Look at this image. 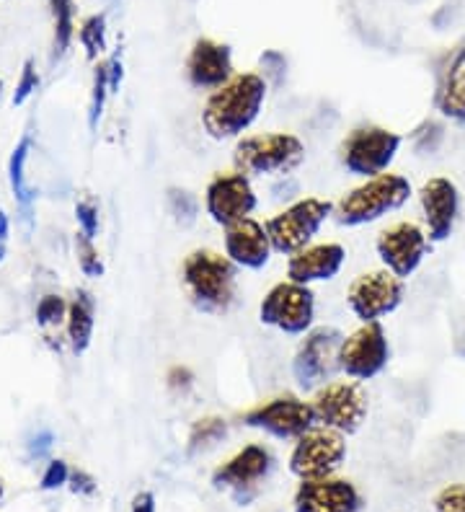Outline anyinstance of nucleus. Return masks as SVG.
I'll return each mask as SVG.
<instances>
[{
    "label": "nucleus",
    "mask_w": 465,
    "mask_h": 512,
    "mask_svg": "<svg viewBox=\"0 0 465 512\" xmlns=\"http://www.w3.org/2000/svg\"><path fill=\"white\" fill-rule=\"evenodd\" d=\"M269 83L259 73H236L225 86L215 88L202 107V127L212 140H241L259 119L267 101Z\"/></svg>",
    "instance_id": "obj_1"
},
{
    "label": "nucleus",
    "mask_w": 465,
    "mask_h": 512,
    "mask_svg": "<svg viewBox=\"0 0 465 512\" xmlns=\"http://www.w3.org/2000/svg\"><path fill=\"white\" fill-rule=\"evenodd\" d=\"M181 285L197 311L223 316L236 303L238 267L220 251L194 249L181 262Z\"/></svg>",
    "instance_id": "obj_2"
},
{
    "label": "nucleus",
    "mask_w": 465,
    "mask_h": 512,
    "mask_svg": "<svg viewBox=\"0 0 465 512\" xmlns=\"http://www.w3.org/2000/svg\"><path fill=\"white\" fill-rule=\"evenodd\" d=\"M411 194H414V187L406 176L385 171V174L365 179L347 194H341L334 205V218L347 228L378 223L385 215L401 210L411 200Z\"/></svg>",
    "instance_id": "obj_3"
},
{
    "label": "nucleus",
    "mask_w": 465,
    "mask_h": 512,
    "mask_svg": "<svg viewBox=\"0 0 465 512\" xmlns=\"http://www.w3.org/2000/svg\"><path fill=\"white\" fill-rule=\"evenodd\" d=\"M303 161L305 143L295 132L243 135L233 150V163L246 176H287Z\"/></svg>",
    "instance_id": "obj_4"
},
{
    "label": "nucleus",
    "mask_w": 465,
    "mask_h": 512,
    "mask_svg": "<svg viewBox=\"0 0 465 512\" xmlns=\"http://www.w3.org/2000/svg\"><path fill=\"white\" fill-rule=\"evenodd\" d=\"M403 148V135L380 125H360L349 132L339 145L341 166L352 176L372 179L391 171L393 161Z\"/></svg>",
    "instance_id": "obj_5"
},
{
    "label": "nucleus",
    "mask_w": 465,
    "mask_h": 512,
    "mask_svg": "<svg viewBox=\"0 0 465 512\" xmlns=\"http://www.w3.org/2000/svg\"><path fill=\"white\" fill-rule=\"evenodd\" d=\"M334 215V202L321 197H303L279 210L267 220V233L272 238L274 254L292 256L295 251L313 244V238L323 228V223Z\"/></svg>",
    "instance_id": "obj_6"
},
{
    "label": "nucleus",
    "mask_w": 465,
    "mask_h": 512,
    "mask_svg": "<svg viewBox=\"0 0 465 512\" xmlns=\"http://www.w3.org/2000/svg\"><path fill=\"white\" fill-rule=\"evenodd\" d=\"M259 321L287 337H303L316 326V293L300 282H277L261 298Z\"/></svg>",
    "instance_id": "obj_7"
},
{
    "label": "nucleus",
    "mask_w": 465,
    "mask_h": 512,
    "mask_svg": "<svg viewBox=\"0 0 465 512\" xmlns=\"http://www.w3.org/2000/svg\"><path fill=\"white\" fill-rule=\"evenodd\" d=\"M344 342L336 326H313L308 334H303L298 350L292 355V378L303 391H318L339 370V350Z\"/></svg>",
    "instance_id": "obj_8"
},
{
    "label": "nucleus",
    "mask_w": 465,
    "mask_h": 512,
    "mask_svg": "<svg viewBox=\"0 0 465 512\" xmlns=\"http://www.w3.org/2000/svg\"><path fill=\"white\" fill-rule=\"evenodd\" d=\"M316 412V425L329 427L341 435H354L365 425L370 412V396L360 381H329L310 399Z\"/></svg>",
    "instance_id": "obj_9"
},
{
    "label": "nucleus",
    "mask_w": 465,
    "mask_h": 512,
    "mask_svg": "<svg viewBox=\"0 0 465 512\" xmlns=\"http://www.w3.org/2000/svg\"><path fill=\"white\" fill-rule=\"evenodd\" d=\"M388 363H391V342L380 321L360 324L341 342L339 370L349 381H372L388 368Z\"/></svg>",
    "instance_id": "obj_10"
},
{
    "label": "nucleus",
    "mask_w": 465,
    "mask_h": 512,
    "mask_svg": "<svg viewBox=\"0 0 465 512\" xmlns=\"http://www.w3.org/2000/svg\"><path fill=\"white\" fill-rule=\"evenodd\" d=\"M243 425L267 432L279 440H298L316 427V412H313V404L300 396L279 394L251 406L243 414Z\"/></svg>",
    "instance_id": "obj_11"
},
{
    "label": "nucleus",
    "mask_w": 465,
    "mask_h": 512,
    "mask_svg": "<svg viewBox=\"0 0 465 512\" xmlns=\"http://www.w3.org/2000/svg\"><path fill=\"white\" fill-rule=\"evenodd\" d=\"M403 298H406V280L396 277L388 269L362 272L354 277L347 290V306L360 319V324L391 316L401 306Z\"/></svg>",
    "instance_id": "obj_12"
},
{
    "label": "nucleus",
    "mask_w": 465,
    "mask_h": 512,
    "mask_svg": "<svg viewBox=\"0 0 465 512\" xmlns=\"http://www.w3.org/2000/svg\"><path fill=\"white\" fill-rule=\"evenodd\" d=\"M347 458V440L344 435L329 427L316 425L308 430L303 438L295 440V448L290 453V471L300 481L326 479L339 471V466Z\"/></svg>",
    "instance_id": "obj_13"
},
{
    "label": "nucleus",
    "mask_w": 465,
    "mask_h": 512,
    "mask_svg": "<svg viewBox=\"0 0 465 512\" xmlns=\"http://www.w3.org/2000/svg\"><path fill=\"white\" fill-rule=\"evenodd\" d=\"M429 249H432V241H429L427 231L414 220H398L375 238V251H378L383 269L393 272L401 280H409L416 269L422 267Z\"/></svg>",
    "instance_id": "obj_14"
},
{
    "label": "nucleus",
    "mask_w": 465,
    "mask_h": 512,
    "mask_svg": "<svg viewBox=\"0 0 465 512\" xmlns=\"http://www.w3.org/2000/svg\"><path fill=\"white\" fill-rule=\"evenodd\" d=\"M256 207H259V197L251 184V176L243 171H220L207 182L205 210L212 223L228 228L238 220L251 218Z\"/></svg>",
    "instance_id": "obj_15"
},
{
    "label": "nucleus",
    "mask_w": 465,
    "mask_h": 512,
    "mask_svg": "<svg viewBox=\"0 0 465 512\" xmlns=\"http://www.w3.org/2000/svg\"><path fill=\"white\" fill-rule=\"evenodd\" d=\"M419 207H422L424 231L429 241L440 244L453 236L455 223L460 218L458 184L447 176H432L419 189Z\"/></svg>",
    "instance_id": "obj_16"
},
{
    "label": "nucleus",
    "mask_w": 465,
    "mask_h": 512,
    "mask_svg": "<svg viewBox=\"0 0 465 512\" xmlns=\"http://www.w3.org/2000/svg\"><path fill=\"white\" fill-rule=\"evenodd\" d=\"M223 246L230 262L236 264L238 269H251V272H259V269L267 267L274 254L267 225L259 223L256 218H246L228 225L223 233Z\"/></svg>",
    "instance_id": "obj_17"
},
{
    "label": "nucleus",
    "mask_w": 465,
    "mask_h": 512,
    "mask_svg": "<svg viewBox=\"0 0 465 512\" xmlns=\"http://www.w3.org/2000/svg\"><path fill=\"white\" fill-rule=\"evenodd\" d=\"M236 75L233 68V52L228 44H220L215 39H197L192 44V52L186 57V78L199 91H215L225 86Z\"/></svg>",
    "instance_id": "obj_18"
},
{
    "label": "nucleus",
    "mask_w": 465,
    "mask_h": 512,
    "mask_svg": "<svg viewBox=\"0 0 465 512\" xmlns=\"http://www.w3.org/2000/svg\"><path fill=\"white\" fill-rule=\"evenodd\" d=\"M295 512H357L362 497L352 481L326 476L303 481L295 492Z\"/></svg>",
    "instance_id": "obj_19"
},
{
    "label": "nucleus",
    "mask_w": 465,
    "mask_h": 512,
    "mask_svg": "<svg viewBox=\"0 0 465 512\" xmlns=\"http://www.w3.org/2000/svg\"><path fill=\"white\" fill-rule=\"evenodd\" d=\"M344 262H347V249L336 241L310 244L287 256V280L300 282V285L329 282L339 275Z\"/></svg>",
    "instance_id": "obj_20"
},
{
    "label": "nucleus",
    "mask_w": 465,
    "mask_h": 512,
    "mask_svg": "<svg viewBox=\"0 0 465 512\" xmlns=\"http://www.w3.org/2000/svg\"><path fill=\"white\" fill-rule=\"evenodd\" d=\"M274 466V458L264 445L251 443L246 448H241L233 458L217 466L212 481L217 487L233 489V492H243V489H254L259 481H264L269 476Z\"/></svg>",
    "instance_id": "obj_21"
},
{
    "label": "nucleus",
    "mask_w": 465,
    "mask_h": 512,
    "mask_svg": "<svg viewBox=\"0 0 465 512\" xmlns=\"http://www.w3.org/2000/svg\"><path fill=\"white\" fill-rule=\"evenodd\" d=\"M434 109L442 119L465 122V47H458L442 65L434 91Z\"/></svg>",
    "instance_id": "obj_22"
},
{
    "label": "nucleus",
    "mask_w": 465,
    "mask_h": 512,
    "mask_svg": "<svg viewBox=\"0 0 465 512\" xmlns=\"http://www.w3.org/2000/svg\"><path fill=\"white\" fill-rule=\"evenodd\" d=\"M68 337L75 352H83L93 337V298L81 290L68 308Z\"/></svg>",
    "instance_id": "obj_23"
},
{
    "label": "nucleus",
    "mask_w": 465,
    "mask_h": 512,
    "mask_svg": "<svg viewBox=\"0 0 465 512\" xmlns=\"http://www.w3.org/2000/svg\"><path fill=\"white\" fill-rule=\"evenodd\" d=\"M29 150H31V138L29 135H24L21 143L16 145V150L11 153V161H8V179H11V189L24 210H29L31 200H34V194H31L29 184H26V158H29Z\"/></svg>",
    "instance_id": "obj_24"
},
{
    "label": "nucleus",
    "mask_w": 465,
    "mask_h": 512,
    "mask_svg": "<svg viewBox=\"0 0 465 512\" xmlns=\"http://www.w3.org/2000/svg\"><path fill=\"white\" fill-rule=\"evenodd\" d=\"M228 435V422L223 417H202L192 425L189 432V450H205L220 443Z\"/></svg>",
    "instance_id": "obj_25"
},
{
    "label": "nucleus",
    "mask_w": 465,
    "mask_h": 512,
    "mask_svg": "<svg viewBox=\"0 0 465 512\" xmlns=\"http://www.w3.org/2000/svg\"><path fill=\"white\" fill-rule=\"evenodd\" d=\"M114 91L112 83V73H109V63L99 65V73H96V83H93V96H91V112H88V125L91 130H96L99 125L101 114H104V104L106 96Z\"/></svg>",
    "instance_id": "obj_26"
},
{
    "label": "nucleus",
    "mask_w": 465,
    "mask_h": 512,
    "mask_svg": "<svg viewBox=\"0 0 465 512\" xmlns=\"http://www.w3.org/2000/svg\"><path fill=\"white\" fill-rule=\"evenodd\" d=\"M50 6L55 13L57 50H65L73 34V0H50Z\"/></svg>",
    "instance_id": "obj_27"
},
{
    "label": "nucleus",
    "mask_w": 465,
    "mask_h": 512,
    "mask_svg": "<svg viewBox=\"0 0 465 512\" xmlns=\"http://www.w3.org/2000/svg\"><path fill=\"white\" fill-rule=\"evenodd\" d=\"M168 210L174 215L179 223H194L197 218V197L192 192H186V189H171L168 192Z\"/></svg>",
    "instance_id": "obj_28"
},
{
    "label": "nucleus",
    "mask_w": 465,
    "mask_h": 512,
    "mask_svg": "<svg viewBox=\"0 0 465 512\" xmlns=\"http://www.w3.org/2000/svg\"><path fill=\"white\" fill-rule=\"evenodd\" d=\"M442 138H445V127L440 122H434V119H427V122L416 127L414 135H411V143H414L419 153H434V150L440 148Z\"/></svg>",
    "instance_id": "obj_29"
},
{
    "label": "nucleus",
    "mask_w": 465,
    "mask_h": 512,
    "mask_svg": "<svg viewBox=\"0 0 465 512\" xmlns=\"http://www.w3.org/2000/svg\"><path fill=\"white\" fill-rule=\"evenodd\" d=\"M75 251H78V264H81L83 272L88 277H101L104 264H101V256L96 251V246H93V238L78 233V238H75Z\"/></svg>",
    "instance_id": "obj_30"
},
{
    "label": "nucleus",
    "mask_w": 465,
    "mask_h": 512,
    "mask_svg": "<svg viewBox=\"0 0 465 512\" xmlns=\"http://www.w3.org/2000/svg\"><path fill=\"white\" fill-rule=\"evenodd\" d=\"M68 308L70 306H65V300L60 295H44L37 306V321L42 326L60 324L62 319H68Z\"/></svg>",
    "instance_id": "obj_31"
},
{
    "label": "nucleus",
    "mask_w": 465,
    "mask_h": 512,
    "mask_svg": "<svg viewBox=\"0 0 465 512\" xmlns=\"http://www.w3.org/2000/svg\"><path fill=\"white\" fill-rule=\"evenodd\" d=\"M434 512H465V484H450L434 497Z\"/></svg>",
    "instance_id": "obj_32"
},
{
    "label": "nucleus",
    "mask_w": 465,
    "mask_h": 512,
    "mask_svg": "<svg viewBox=\"0 0 465 512\" xmlns=\"http://www.w3.org/2000/svg\"><path fill=\"white\" fill-rule=\"evenodd\" d=\"M81 42L91 57L104 52V19H99V16L88 19L81 29Z\"/></svg>",
    "instance_id": "obj_33"
},
{
    "label": "nucleus",
    "mask_w": 465,
    "mask_h": 512,
    "mask_svg": "<svg viewBox=\"0 0 465 512\" xmlns=\"http://www.w3.org/2000/svg\"><path fill=\"white\" fill-rule=\"evenodd\" d=\"M75 218H78L83 236L96 238V233H99V207L93 205L91 200L78 202V207H75Z\"/></svg>",
    "instance_id": "obj_34"
},
{
    "label": "nucleus",
    "mask_w": 465,
    "mask_h": 512,
    "mask_svg": "<svg viewBox=\"0 0 465 512\" xmlns=\"http://www.w3.org/2000/svg\"><path fill=\"white\" fill-rule=\"evenodd\" d=\"M37 86H39L37 70H34V65H31V63H26L24 73H21L19 86H16V96H13V104H24V101L29 99L34 91H37Z\"/></svg>",
    "instance_id": "obj_35"
},
{
    "label": "nucleus",
    "mask_w": 465,
    "mask_h": 512,
    "mask_svg": "<svg viewBox=\"0 0 465 512\" xmlns=\"http://www.w3.org/2000/svg\"><path fill=\"white\" fill-rule=\"evenodd\" d=\"M450 342H453V355L465 360V316L463 313H450Z\"/></svg>",
    "instance_id": "obj_36"
},
{
    "label": "nucleus",
    "mask_w": 465,
    "mask_h": 512,
    "mask_svg": "<svg viewBox=\"0 0 465 512\" xmlns=\"http://www.w3.org/2000/svg\"><path fill=\"white\" fill-rule=\"evenodd\" d=\"M166 383L171 391H189L194 383V373L186 365H174V368L168 370Z\"/></svg>",
    "instance_id": "obj_37"
},
{
    "label": "nucleus",
    "mask_w": 465,
    "mask_h": 512,
    "mask_svg": "<svg viewBox=\"0 0 465 512\" xmlns=\"http://www.w3.org/2000/svg\"><path fill=\"white\" fill-rule=\"evenodd\" d=\"M261 65H264V78L269 81H277L282 78V73H285L287 63H285V57L279 55V52H267V55L261 57Z\"/></svg>",
    "instance_id": "obj_38"
},
{
    "label": "nucleus",
    "mask_w": 465,
    "mask_h": 512,
    "mask_svg": "<svg viewBox=\"0 0 465 512\" xmlns=\"http://www.w3.org/2000/svg\"><path fill=\"white\" fill-rule=\"evenodd\" d=\"M68 481V466L62 461H52L50 469H47V474H44L42 479V487L44 489H52V487H60V484H65Z\"/></svg>",
    "instance_id": "obj_39"
},
{
    "label": "nucleus",
    "mask_w": 465,
    "mask_h": 512,
    "mask_svg": "<svg viewBox=\"0 0 465 512\" xmlns=\"http://www.w3.org/2000/svg\"><path fill=\"white\" fill-rule=\"evenodd\" d=\"M132 512H155V497L150 492H140L132 502Z\"/></svg>",
    "instance_id": "obj_40"
},
{
    "label": "nucleus",
    "mask_w": 465,
    "mask_h": 512,
    "mask_svg": "<svg viewBox=\"0 0 465 512\" xmlns=\"http://www.w3.org/2000/svg\"><path fill=\"white\" fill-rule=\"evenodd\" d=\"M6 241H8V218L6 213H0V259L6 254Z\"/></svg>",
    "instance_id": "obj_41"
},
{
    "label": "nucleus",
    "mask_w": 465,
    "mask_h": 512,
    "mask_svg": "<svg viewBox=\"0 0 465 512\" xmlns=\"http://www.w3.org/2000/svg\"><path fill=\"white\" fill-rule=\"evenodd\" d=\"M0 88H3V86H0Z\"/></svg>",
    "instance_id": "obj_42"
}]
</instances>
